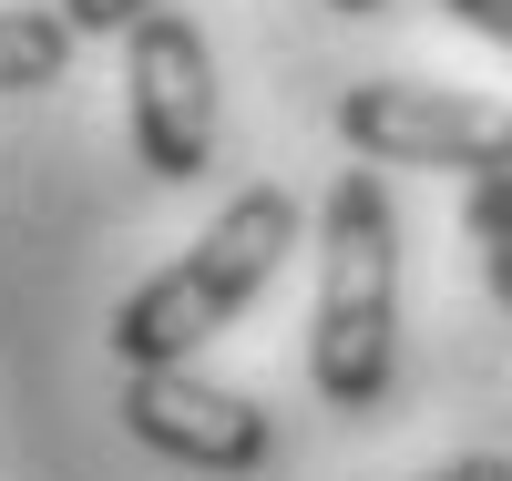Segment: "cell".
<instances>
[{
	"instance_id": "cell-1",
	"label": "cell",
	"mask_w": 512,
	"mask_h": 481,
	"mask_svg": "<svg viewBox=\"0 0 512 481\" xmlns=\"http://www.w3.org/2000/svg\"><path fill=\"white\" fill-rule=\"evenodd\" d=\"M400 369V215L379 174H338L318 215V308H308V379L328 410H379Z\"/></svg>"
},
{
	"instance_id": "cell-2",
	"label": "cell",
	"mask_w": 512,
	"mask_h": 481,
	"mask_svg": "<svg viewBox=\"0 0 512 481\" xmlns=\"http://www.w3.org/2000/svg\"><path fill=\"white\" fill-rule=\"evenodd\" d=\"M297 256V195L287 185H246L216 226H205L164 277H144L134 297L113 308V359L123 369H175L195 359L216 328H236L256 297H267V277Z\"/></svg>"
},
{
	"instance_id": "cell-3",
	"label": "cell",
	"mask_w": 512,
	"mask_h": 481,
	"mask_svg": "<svg viewBox=\"0 0 512 481\" xmlns=\"http://www.w3.org/2000/svg\"><path fill=\"white\" fill-rule=\"evenodd\" d=\"M338 134L369 164H441V174H502L512 164V103L451 93V82H349Z\"/></svg>"
},
{
	"instance_id": "cell-4",
	"label": "cell",
	"mask_w": 512,
	"mask_h": 481,
	"mask_svg": "<svg viewBox=\"0 0 512 481\" xmlns=\"http://www.w3.org/2000/svg\"><path fill=\"white\" fill-rule=\"evenodd\" d=\"M123 93H134V154L154 185H195L216 164V62L195 21L144 11L123 31Z\"/></svg>"
},
{
	"instance_id": "cell-5",
	"label": "cell",
	"mask_w": 512,
	"mask_h": 481,
	"mask_svg": "<svg viewBox=\"0 0 512 481\" xmlns=\"http://www.w3.org/2000/svg\"><path fill=\"white\" fill-rule=\"evenodd\" d=\"M123 430H134L144 451L185 461V471H256V461H267V410H256L246 389L195 379L185 359L123 379Z\"/></svg>"
},
{
	"instance_id": "cell-6",
	"label": "cell",
	"mask_w": 512,
	"mask_h": 481,
	"mask_svg": "<svg viewBox=\"0 0 512 481\" xmlns=\"http://www.w3.org/2000/svg\"><path fill=\"white\" fill-rule=\"evenodd\" d=\"M72 21L62 11H0V93H52L72 62Z\"/></svg>"
},
{
	"instance_id": "cell-7",
	"label": "cell",
	"mask_w": 512,
	"mask_h": 481,
	"mask_svg": "<svg viewBox=\"0 0 512 481\" xmlns=\"http://www.w3.org/2000/svg\"><path fill=\"white\" fill-rule=\"evenodd\" d=\"M461 226H472L482 246L512 236V164H502V174H472V195H461Z\"/></svg>"
},
{
	"instance_id": "cell-8",
	"label": "cell",
	"mask_w": 512,
	"mask_h": 481,
	"mask_svg": "<svg viewBox=\"0 0 512 481\" xmlns=\"http://www.w3.org/2000/svg\"><path fill=\"white\" fill-rule=\"evenodd\" d=\"M144 11H154V0H62V21H72V31H134Z\"/></svg>"
},
{
	"instance_id": "cell-9",
	"label": "cell",
	"mask_w": 512,
	"mask_h": 481,
	"mask_svg": "<svg viewBox=\"0 0 512 481\" xmlns=\"http://www.w3.org/2000/svg\"><path fill=\"white\" fill-rule=\"evenodd\" d=\"M441 11H451L461 31H482V41H502V52H512V0H441Z\"/></svg>"
},
{
	"instance_id": "cell-10",
	"label": "cell",
	"mask_w": 512,
	"mask_h": 481,
	"mask_svg": "<svg viewBox=\"0 0 512 481\" xmlns=\"http://www.w3.org/2000/svg\"><path fill=\"white\" fill-rule=\"evenodd\" d=\"M431 481H512V461H502V451H472V461H451V471H431Z\"/></svg>"
},
{
	"instance_id": "cell-11",
	"label": "cell",
	"mask_w": 512,
	"mask_h": 481,
	"mask_svg": "<svg viewBox=\"0 0 512 481\" xmlns=\"http://www.w3.org/2000/svg\"><path fill=\"white\" fill-rule=\"evenodd\" d=\"M482 277H492V297L512 308V236H502V246H482Z\"/></svg>"
},
{
	"instance_id": "cell-12",
	"label": "cell",
	"mask_w": 512,
	"mask_h": 481,
	"mask_svg": "<svg viewBox=\"0 0 512 481\" xmlns=\"http://www.w3.org/2000/svg\"><path fill=\"white\" fill-rule=\"evenodd\" d=\"M328 11H390V0H328Z\"/></svg>"
}]
</instances>
